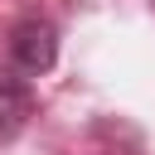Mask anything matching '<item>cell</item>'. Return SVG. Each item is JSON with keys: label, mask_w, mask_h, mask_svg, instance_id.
Wrapping results in <instances>:
<instances>
[{"label": "cell", "mask_w": 155, "mask_h": 155, "mask_svg": "<svg viewBox=\"0 0 155 155\" xmlns=\"http://www.w3.org/2000/svg\"><path fill=\"white\" fill-rule=\"evenodd\" d=\"M10 58L19 73H48L58 58V29L48 19H19L10 29Z\"/></svg>", "instance_id": "1"}, {"label": "cell", "mask_w": 155, "mask_h": 155, "mask_svg": "<svg viewBox=\"0 0 155 155\" xmlns=\"http://www.w3.org/2000/svg\"><path fill=\"white\" fill-rule=\"evenodd\" d=\"M29 116H34V92H29V82L15 78L10 68H0V140H15Z\"/></svg>", "instance_id": "2"}]
</instances>
